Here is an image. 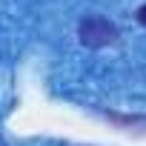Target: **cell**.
Instances as JSON below:
<instances>
[{"label":"cell","mask_w":146,"mask_h":146,"mask_svg":"<svg viewBox=\"0 0 146 146\" xmlns=\"http://www.w3.org/2000/svg\"><path fill=\"white\" fill-rule=\"evenodd\" d=\"M135 17H137V23H140V26H146V3L137 9V15H135Z\"/></svg>","instance_id":"2"},{"label":"cell","mask_w":146,"mask_h":146,"mask_svg":"<svg viewBox=\"0 0 146 146\" xmlns=\"http://www.w3.org/2000/svg\"><path fill=\"white\" fill-rule=\"evenodd\" d=\"M0 146H9V143H6V140H3V135H0Z\"/></svg>","instance_id":"3"},{"label":"cell","mask_w":146,"mask_h":146,"mask_svg":"<svg viewBox=\"0 0 146 146\" xmlns=\"http://www.w3.org/2000/svg\"><path fill=\"white\" fill-rule=\"evenodd\" d=\"M78 37L86 49H103V46H112L117 43L120 32L112 20L100 17V15H86L80 23H78Z\"/></svg>","instance_id":"1"}]
</instances>
